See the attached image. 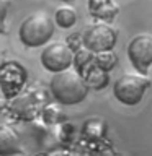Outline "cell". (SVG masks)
I'll list each match as a JSON object with an SVG mask.
<instances>
[{
    "label": "cell",
    "instance_id": "9",
    "mask_svg": "<svg viewBox=\"0 0 152 156\" xmlns=\"http://www.w3.org/2000/svg\"><path fill=\"white\" fill-rule=\"evenodd\" d=\"M20 151V138L10 125L0 124V154H17Z\"/></svg>",
    "mask_w": 152,
    "mask_h": 156
},
{
    "label": "cell",
    "instance_id": "16",
    "mask_svg": "<svg viewBox=\"0 0 152 156\" xmlns=\"http://www.w3.org/2000/svg\"><path fill=\"white\" fill-rule=\"evenodd\" d=\"M8 7H10L8 0H0V34L7 31V28H5V20H7Z\"/></svg>",
    "mask_w": 152,
    "mask_h": 156
},
{
    "label": "cell",
    "instance_id": "17",
    "mask_svg": "<svg viewBox=\"0 0 152 156\" xmlns=\"http://www.w3.org/2000/svg\"><path fill=\"white\" fill-rule=\"evenodd\" d=\"M61 2H72V0H61Z\"/></svg>",
    "mask_w": 152,
    "mask_h": 156
},
{
    "label": "cell",
    "instance_id": "5",
    "mask_svg": "<svg viewBox=\"0 0 152 156\" xmlns=\"http://www.w3.org/2000/svg\"><path fill=\"white\" fill-rule=\"evenodd\" d=\"M127 55L139 73L146 75L152 65V34H137L127 46Z\"/></svg>",
    "mask_w": 152,
    "mask_h": 156
},
{
    "label": "cell",
    "instance_id": "11",
    "mask_svg": "<svg viewBox=\"0 0 152 156\" xmlns=\"http://www.w3.org/2000/svg\"><path fill=\"white\" fill-rule=\"evenodd\" d=\"M54 18H56L57 26L67 29V28H72L74 24H75V21H77V12H75V8L69 7V5H62V7H59L56 10Z\"/></svg>",
    "mask_w": 152,
    "mask_h": 156
},
{
    "label": "cell",
    "instance_id": "13",
    "mask_svg": "<svg viewBox=\"0 0 152 156\" xmlns=\"http://www.w3.org/2000/svg\"><path fill=\"white\" fill-rule=\"evenodd\" d=\"M95 63L100 68L106 72H111L113 68L116 67L118 63V57L116 54L111 51V49H108V51H101V52H95Z\"/></svg>",
    "mask_w": 152,
    "mask_h": 156
},
{
    "label": "cell",
    "instance_id": "14",
    "mask_svg": "<svg viewBox=\"0 0 152 156\" xmlns=\"http://www.w3.org/2000/svg\"><path fill=\"white\" fill-rule=\"evenodd\" d=\"M83 132L88 135V136H98L103 135V132H105V122H103L100 117H90L85 124H83Z\"/></svg>",
    "mask_w": 152,
    "mask_h": 156
},
{
    "label": "cell",
    "instance_id": "8",
    "mask_svg": "<svg viewBox=\"0 0 152 156\" xmlns=\"http://www.w3.org/2000/svg\"><path fill=\"white\" fill-rule=\"evenodd\" d=\"M88 12L93 18L101 21H113L120 12L115 0H88Z\"/></svg>",
    "mask_w": 152,
    "mask_h": 156
},
{
    "label": "cell",
    "instance_id": "15",
    "mask_svg": "<svg viewBox=\"0 0 152 156\" xmlns=\"http://www.w3.org/2000/svg\"><path fill=\"white\" fill-rule=\"evenodd\" d=\"M43 117H44V120H46V122H49V124H54V122H57L59 117H61V109H59V106L49 104L48 107H44Z\"/></svg>",
    "mask_w": 152,
    "mask_h": 156
},
{
    "label": "cell",
    "instance_id": "4",
    "mask_svg": "<svg viewBox=\"0 0 152 156\" xmlns=\"http://www.w3.org/2000/svg\"><path fill=\"white\" fill-rule=\"evenodd\" d=\"M41 63L49 72H61L74 65V49L67 42H52L41 52Z\"/></svg>",
    "mask_w": 152,
    "mask_h": 156
},
{
    "label": "cell",
    "instance_id": "7",
    "mask_svg": "<svg viewBox=\"0 0 152 156\" xmlns=\"http://www.w3.org/2000/svg\"><path fill=\"white\" fill-rule=\"evenodd\" d=\"M25 80H26V70L21 63L13 60L0 63V86L7 98L17 94L21 90Z\"/></svg>",
    "mask_w": 152,
    "mask_h": 156
},
{
    "label": "cell",
    "instance_id": "12",
    "mask_svg": "<svg viewBox=\"0 0 152 156\" xmlns=\"http://www.w3.org/2000/svg\"><path fill=\"white\" fill-rule=\"evenodd\" d=\"M92 62H95V52H93L92 49H88L87 46H82V47H78L77 51H74V67H75L80 73L85 70Z\"/></svg>",
    "mask_w": 152,
    "mask_h": 156
},
{
    "label": "cell",
    "instance_id": "10",
    "mask_svg": "<svg viewBox=\"0 0 152 156\" xmlns=\"http://www.w3.org/2000/svg\"><path fill=\"white\" fill-rule=\"evenodd\" d=\"M108 73L110 72L103 70V68H100L95 62H92L90 65L82 72V75H83V78H85L88 86L101 90V88H105L106 83H108Z\"/></svg>",
    "mask_w": 152,
    "mask_h": 156
},
{
    "label": "cell",
    "instance_id": "1",
    "mask_svg": "<svg viewBox=\"0 0 152 156\" xmlns=\"http://www.w3.org/2000/svg\"><path fill=\"white\" fill-rule=\"evenodd\" d=\"M51 91L52 96L66 106L78 104L87 98L88 85L80 72L74 68H66V70L56 72L51 80Z\"/></svg>",
    "mask_w": 152,
    "mask_h": 156
},
{
    "label": "cell",
    "instance_id": "2",
    "mask_svg": "<svg viewBox=\"0 0 152 156\" xmlns=\"http://www.w3.org/2000/svg\"><path fill=\"white\" fill-rule=\"evenodd\" d=\"M54 34L52 20L43 12L31 13L20 26V41L28 47H38L48 42Z\"/></svg>",
    "mask_w": 152,
    "mask_h": 156
},
{
    "label": "cell",
    "instance_id": "6",
    "mask_svg": "<svg viewBox=\"0 0 152 156\" xmlns=\"http://www.w3.org/2000/svg\"><path fill=\"white\" fill-rule=\"evenodd\" d=\"M115 44H116V31L106 21L93 23L83 33V46L92 49L93 52L113 49Z\"/></svg>",
    "mask_w": 152,
    "mask_h": 156
},
{
    "label": "cell",
    "instance_id": "3",
    "mask_svg": "<svg viewBox=\"0 0 152 156\" xmlns=\"http://www.w3.org/2000/svg\"><path fill=\"white\" fill-rule=\"evenodd\" d=\"M150 86V80L146 75H136V73H124L121 75L113 85V93L115 98L120 102L126 106H134L137 104L146 90Z\"/></svg>",
    "mask_w": 152,
    "mask_h": 156
}]
</instances>
